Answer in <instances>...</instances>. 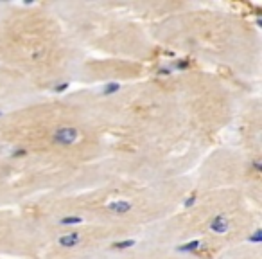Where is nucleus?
<instances>
[{"mask_svg":"<svg viewBox=\"0 0 262 259\" xmlns=\"http://www.w3.org/2000/svg\"><path fill=\"white\" fill-rule=\"evenodd\" d=\"M77 139H79V130L74 126H61L52 135V141L58 146H72Z\"/></svg>","mask_w":262,"mask_h":259,"instance_id":"obj_1","label":"nucleus"},{"mask_svg":"<svg viewBox=\"0 0 262 259\" xmlns=\"http://www.w3.org/2000/svg\"><path fill=\"white\" fill-rule=\"evenodd\" d=\"M228 229H230V222H228V218H226V216H215V218L212 220V223H210L212 232L225 234V232H228Z\"/></svg>","mask_w":262,"mask_h":259,"instance_id":"obj_2","label":"nucleus"},{"mask_svg":"<svg viewBox=\"0 0 262 259\" xmlns=\"http://www.w3.org/2000/svg\"><path fill=\"white\" fill-rule=\"evenodd\" d=\"M131 202L127 200H117V202H112V204H108V209L112 212H115V214H126V212L131 211Z\"/></svg>","mask_w":262,"mask_h":259,"instance_id":"obj_3","label":"nucleus"},{"mask_svg":"<svg viewBox=\"0 0 262 259\" xmlns=\"http://www.w3.org/2000/svg\"><path fill=\"white\" fill-rule=\"evenodd\" d=\"M79 234L77 232H70V234H67V236H61L59 237V245L61 247H65V248H72V247H76L77 243H79Z\"/></svg>","mask_w":262,"mask_h":259,"instance_id":"obj_4","label":"nucleus"},{"mask_svg":"<svg viewBox=\"0 0 262 259\" xmlns=\"http://www.w3.org/2000/svg\"><path fill=\"white\" fill-rule=\"evenodd\" d=\"M201 248V241H190V243H185L183 247H178L180 252H189V250H198Z\"/></svg>","mask_w":262,"mask_h":259,"instance_id":"obj_5","label":"nucleus"},{"mask_svg":"<svg viewBox=\"0 0 262 259\" xmlns=\"http://www.w3.org/2000/svg\"><path fill=\"white\" fill-rule=\"evenodd\" d=\"M120 90V85L119 83H108L104 87V90H102V94L104 95H110V94H115V92Z\"/></svg>","mask_w":262,"mask_h":259,"instance_id":"obj_6","label":"nucleus"},{"mask_svg":"<svg viewBox=\"0 0 262 259\" xmlns=\"http://www.w3.org/2000/svg\"><path fill=\"white\" fill-rule=\"evenodd\" d=\"M83 220L79 216H69V218H61V225H76V223H81Z\"/></svg>","mask_w":262,"mask_h":259,"instance_id":"obj_7","label":"nucleus"},{"mask_svg":"<svg viewBox=\"0 0 262 259\" xmlns=\"http://www.w3.org/2000/svg\"><path fill=\"white\" fill-rule=\"evenodd\" d=\"M133 245H135V240H126V241H119V243H115L113 247L122 250V248H129V247H133Z\"/></svg>","mask_w":262,"mask_h":259,"instance_id":"obj_8","label":"nucleus"},{"mask_svg":"<svg viewBox=\"0 0 262 259\" xmlns=\"http://www.w3.org/2000/svg\"><path fill=\"white\" fill-rule=\"evenodd\" d=\"M251 241H255V243H258V241H260V230H257V232H255V236L251 237Z\"/></svg>","mask_w":262,"mask_h":259,"instance_id":"obj_9","label":"nucleus"},{"mask_svg":"<svg viewBox=\"0 0 262 259\" xmlns=\"http://www.w3.org/2000/svg\"><path fill=\"white\" fill-rule=\"evenodd\" d=\"M24 153H26V151H24V150H16V151H13V155H15V157H16V155H24Z\"/></svg>","mask_w":262,"mask_h":259,"instance_id":"obj_10","label":"nucleus"}]
</instances>
